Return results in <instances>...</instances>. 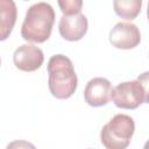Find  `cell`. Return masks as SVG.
I'll list each match as a JSON object with an SVG mask.
<instances>
[{
  "mask_svg": "<svg viewBox=\"0 0 149 149\" xmlns=\"http://www.w3.org/2000/svg\"><path fill=\"white\" fill-rule=\"evenodd\" d=\"M54 22L55 10L51 5L43 1L34 3L26 12L21 36L28 42L43 43L50 37Z\"/></svg>",
  "mask_w": 149,
  "mask_h": 149,
  "instance_id": "1",
  "label": "cell"
},
{
  "mask_svg": "<svg viewBox=\"0 0 149 149\" xmlns=\"http://www.w3.org/2000/svg\"><path fill=\"white\" fill-rule=\"evenodd\" d=\"M48 86L52 97L70 98L78 85V78L71 59L64 55H54L48 62Z\"/></svg>",
  "mask_w": 149,
  "mask_h": 149,
  "instance_id": "2",
  "label": "cell"
},
{
  "mask_svg": "<svg viewBox=\"0 0 149 149\" xmlns=\"http://www.w3.org/2000/svg\"><path fill=\"white\" fill-rule=\"evenodd\" d=\"M135 132V122L127 114L114 115L101 129L100 141L106 149H126Z\"/></svg>",
  "mask_w": 149,
  "mask_h": 149,
  "instance_id": "3",
  "label": "cell"
},
{
  "mask_svg": "<svg viewBox=\"0 0 149 149\" xmlns=\"http://www.w3.org/2000/svg\"><path fill=\"white\" fill-rule=\"evenodd\" d=\"M111 100L119 108L135 109L144 102V91L137 80L123 81L113 87Z\"/></svg>",
  "mask_w": 149,
  "mask_h": 149,
  "instance_id": "4",
  "label": "cell"
},
{
  "mask_svg": "<svg viewBox=\"0 0 149 149\" xmlns=\"http://www.w3.org/2000/svg\"><path fill=\"white\" fill-rule=\"evenodd\" d=\"M109 42L116 49L129 50L141 42V33L136 24L132 22H118L109 31Z\"/></svg>",
  "mask_w": 149,
  "mask_h": 149,
  "instance_id": "5",
  "label": "cell"
},
{
  "mask_svg": "<svg viewBox=\"0 0 149 149\" xmlns=\"http://www.w3.org/2000/svg\"><path fill=\"white\" fill-rule=\"evenodd\" d=\"M112 84L108 79L95 77L88 80L84 90V99L92 107H101L108 104L112 97Z\"/></svg>",
  "mask_w": 149,
  "mask_h": 149,
  "instance_id": "6",
  "label": "cell"
},
{
  "mask_svg": "<svg viewBox=\"0 0 149 149\" xmlns=\"http://www.w3.org/2000/svg\"><path fill=\"white\" fill-rule=\"evenodd\" d=\"M14 65L24 72H33L40 69L44 62L43 51L34 44H22L13 55Z\"/></svg>",
  "mask_w": 149,
  "mask_h": 149,
  "instance_id": "7",
  "label": "cell"
},
{
  "mask_svg": "<svg viewBox=\"0 0 149 149\" xmlns=\"http://www.w3.org/2000/svg\"><path fill=\"white\" fill-rule=\"evenodd\" d=\"M87 17L81 13L73 15H62L58 23L61 36L70 42L81 40L87 31Z\"/></svg>",
  "mask_w": 149,
  "mask_h": 149,
  "instance_id": "8",
  "label": "cell"
},
{
  "mask_svg": "<svg viewBox=\"0 0 149 149\" xmlns=\"http://www.w3.org/2000/svg\"><path fill=\"white\" fill-rule=\"evenodd\" d=\"M16 5L12 0H0V30L1 41H5L12 33L16 22Z\"/></svg>",
  "mask_w": 149,
  "mask_h": 149,
  "instance_id": "9",
  "label": "cell"
},
{
  "mask_svg": "<svg viewBox=\"0 0 149 149\" xmlns=\"http://www.w3.org/2000/svg\"><path fill=\"white\" fill-rule=\"evenodd\" d=\"M113 7L115 14L121 19L133 20L141 12L142 0H115Z\"/></svg>",
  "mask_w": 149,
  "mask_h": 149,
  "instance_id": "10",
  "label": "cell"
},
{
  "mask_svg": "<svg viewBox=\"0 0 149 149\" xmlns=\"http://www.w3.org/2000/svg\"><path fill=\"white\" fill-rule=\"evenodd\" d=\"M58 6L63 15H73V14L80 13L81 7H83V1L81 0H64V1H58Z\"/></svg>",
  "mask_w": 149,
  "mask_h": 149,
  "instance_id": "11",
  "label": "cell"
},
{
  "mask_svg": "<svg viewBox=\"0 0 149 149\" xmlns=\"http://www.w3.org/2000/svg\"><path fill=\"white\" fill-rule=\"evenodd\" d=\"M136 80L143 87V91H144V102L149 104V71H146V72L139 74Z\"/></svg>",
  "mask_w": 149,
  "mask_h": 149,
  "instance_id": "12",
  "label": "cell"
},
{
  "mask_svg": "<svg viewBox=\"0 0 149 149\" xmlns=\"http://www.w3.org/2000/svg\"><path fill=\"white\" fill-rule=\"evenodd\" d=\"M6 149H37L33 143L24 140H15L7 144Z\"/></svg>",
  "mask_w": 149,
  "mask_h": 149,
  "instance_id": "13",
  "label": "cell"
},
{
  "mask_svg": "<svg viewBox=\"0 0 149 149\" xmlns=\"http://www.w3.org/2000/svg\"><path fill=\"white\" fill-rule=\"evenodd\" d=\"M143 149H149V140L144 143V146H143Z\"/></svg>",
  "mask_w": 149,
  "mask_h": 149,
  "instance_id": "14",
  "label": "cell"
},
{
  "mask_svg": "<svg viewBox=\"0 0 149 149\" xmlns=\"http://www.w3.org/2000/svg\"><path fill=\"white\" fill-rule=\"evenodd\" d=\"M147 15H148V21H149V2H148V9H147Z\"/></svg>",
  "mask_w": 149,
  "mask_h": 149,
  "instance_id": "15",
  "label": "cell"
}]
</instances>
